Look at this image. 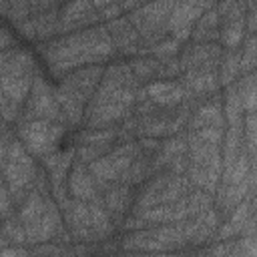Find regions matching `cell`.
Listing matches in <instances>:
<instances>
[{
  "instance_id": "cell-30",
  "label": "cell",
  "mask_w": 257,
  "mask_h": 257,
  "mask_svg": "<svg viewBox=\"0 0 257 257\" xmlns=\"http://www.w3.org/2000/svg\"><path fill=\"white\" fill-rule=\"evenodd\" d=\"M12 215H16V205H14V201H12L6 185L0 181V221L8 219Z\"/></svg>"
},
{
  "instance_id": "cell-17",
  "label": "cell",
  "mask_w": 257,
  "mask_h": 257,
  "mask_svg": "<svg viewBox=\"0 0 257 257\" xmlns=\"http://www.w3.org/2000/svg\"><path fill=\"white\" fill-rule=\"evenodd\" d=\"M203 126H217V128H225V116H223V94L221 90L211 94L209 98H205L203 102H199L189 118L187 131H195V128H203Z\"/></svg>"
},
{
  "instance_id": "cell-22",
  "label": "cell",
  "mask_w": 257,
  "mask_h": 257,
  "mask_svg": "<svg viewBox=\"0 0 257 257\" xmlns=\"http://www.w3.org/2000/svg\"><path fill=\"white\" fill-rule=\"evenodd\" d=\"M153 175H155L153 159L147 157V155H143V153H139V155L135 157V161L128 165V169L122 173V177L118 179V183H124V185H128V187L137 189V187H141V185H143L149 177H153Z\"/></svg>"
},
{
  "instance_id": "cell-24",
  "label": "cell",
  "mask_w": 257,
  "mask_h": 257,
  "mask_svg": "<svg viewBox=\"0 0 257 257\" xmlns=\"http://www.w3.org/2000/svg\"><path fill=\"white\" fill-rule=\"evenodd\" d=\"M26 245L24 225L16 215L0 221V249L4 247H22Z\"/></svg>"
},
{
  "instance_id": "cell-34",
  "label": "cell",
  "mask_w": 257,
  "mask_h": 257,
  "mask_svg": "<svg viewBox=\"0 0 257 257\" xmlns=\"http://www.w3.org/2000/svg\"><path fill=\"white\" fill-rule=\"evenodd\" d=\"M0 181H2V167H0Z\"/></svg>"
},
{
  "instance_id": "cell-29",
  "label": "cell",
  "mask_w": 257,
  "mask_h": 257,
  "mask_svg": "<svg viewBox=\"0 0 257 257\" xmlns=\"http://www.w3.org/2000/svg\"><path fill=\"white\" fill-rule=\"evenodd\" d=\"M100 22H110L118 16H122V10H120V2H92Z\"/></svg>"
},
{
  "instance_id": "cell-8",
  "label": "cell",
  "mask_w": 257,
  "mask_h": 257,
  "mask_svg": "<svg viewBox=\"0 0 257 257\" xmlns=\"http://www.w3.org/2000/svg\"><path fill=\"white\" fill-rule=\"evenodd\" d=\"M215 8L219 14L217 44L223 50L239 48L247 36V28H245L247 2H219V4H215Z\"/></svg>"
},
{
  "instance_id": "cell-14",
  "label": "cell",
  "mask_w": 257,
  "mask_h": 257,
  "mask_svg": "<svg viewBox=\"0 0 257 257\" xmlns=\"http://www.w3.org/2000/svg\"><path fill=\"white\" fill-rule=\"evenodd\" d=\"M135 193L137 189L124 185V183H112L104 193H102V203L106 213L110 215L112 225L116 227V231L120 233V225L124 221V217L133 211L135 205Z\"/></svg>"
},
{
  "instance_id": "cell-25",
  "label": "cell",
  "mask_w": 257,
  "mask_h": 257,
  "mask_svg": "<svg viewBox=\"0 0 257 257\" xmlns=\"http://www.w3.org/2000/svg\"><path fill=\"white\" fill-rule=\"evenodd\" d=\"M243 112H255V96H257V86H255V72L243 74L235 82Z\"/></svg>"
},
{
  "instance_id": "cell-11",
  "label": "cell",
  "mask_w": 257,
  "mask_h": 257,
  "mask_svg": "<svg viewBox=\"0 0 257 257\" xmlns=\"http://www.w3.org/2000/svg\"><path fill=\"white\" fill-rule=\"evenodd\" d=\"M223 52L225 50L217 42H185L177 60L181 72L195 68H211V66H219Z\"/></svg>"
},
{
  "instance_id": "cell-31",
  "label": "cell",
  "mask_w": 257,
  "mask_h": 257,
  "mask_svg": "<svg viewBox=\"0 0 257 257\" xmlns=\"http://www.w3.org/2000/svg\"><path fill=\"white\" fill-rule=\"evenodd\" d=\"M18 46V38L12 34V30L0 20V52L4 50H10V48H16Z\"/></svg>"
},
{
  "instance_id": "cell-4",
  "label": "cell",
  "mask_w": 257,
  "mask_h": 257,
  "mask_svg": "<svg viewBox=\"0 0 257 257\" xmlns=\"http://www.w3.org/2000/svg\"><path fill=\"white\" fill-rule=\"evenodd\" d=\"M14 135L38 163L70 141V128L52 120H18L14 124Z\"/></svg>"
},
{
  "instance_id": "cell-12",
  "label": "cell",
  "mask_w": 257,
  "mask_h": 257,
  "mask_svg": "<svg viewBox=\"0 0 257 257\" xmlns=\"http://www.w3.org/2000/svg\"><path fill=\"white\" fill-rule=\"evenodd\" d=\"M104 26L108 30L110 42H112L118 58H133V56H139L141 54L143 46H141L139 32L135 30V26L126 18V14H122L118 18L106 22Z\"/></svg>"
},
{
  "instance_id": "cell-26",
  "label": "cell",
  "mask_w": 257,
  "mask_h": 257,
  "mask_svg": "<svg viewBox=\"0 0 257 257\" xmlns=\"http://www.w3.org/2000/svg\"><path fill=\"white\" fill-rule=\"evenodd\" d=\"M185 203H187V217L195 219V217H199L201 213H205L207 209L213 207V195H209L205 191H199V189H193L185 197Z\"/></svg>"
},
{
  "instance_id": "cell-6",
  "label": "cell",
  "mask_w": 257,
  "mask_h": 257,
  "mask_svg": "<svg viewBox=\"0 0 257 257\" xmlns=\"http://www.w3.org/2000/svg\"><path fill=\"white\" fill-rule=\"evenodd\" d=\"M139 143L131 141V143H120L114 145L112 151H108L104 157L92 161L88 167V171L92 173V177L96 179L100 191L104 193L112 183H118V179L122 177V173L128 169V165L135 161V157L139 155Z\"/></svg>"
},
{
  "instance_id": "cell-3",
  "label": "cell",
  "mask_w": 257,
  "mask_h": 257,
  "mask_svg": "<svg viewBox=\"0 0 257 257\" xmlns=\"http://www.w3.org/2000/svg\"><path fill=\"white\" fill-rule=\"evenodd\" d=\"M42 74L32 50L16 46L0 52V116L12 128L22 114L34 78Z\"/></svg>"
},
{
  "instance_id": "cell-27",
  "label": "cell",
  "mask_w": 257,
  "mask_h": 257,
  "mask_svg": "<svg viewBox=\"0 0 257 257\" xmlns=\"http://www.w3.org/2000/svg\"><path fill=\"white\" fill-rule=\"evenodd\" d=\"M181 48H183V42H179V40H175V38L169 36V38L157 42L155 46H151L149 50H145V54L155 56L159 60H165V58H177L179 52H181Z\"/></svg>"
},
{
  "instance_id": "cell-16",
  "label": "cell",
  "mask_w": 257,
  "mask_h": 257,
  "mask_svg": "<svg viewBox=\"0 0 257 257\" xmlns=\"http://www.w3.org/2000/svg\"><path fill=\"white\" fill-rule=\"evenodd\" d=\"M66 187H68V197L70 199L84 201V203H88V201L96 199L98 195H102V191H100L96 179L92 177V173L88 171V167L82 165L76 159H74V163H72V167L68 171Z\"/></svg>"
},
{
  "instance_id": "cell-23",
  "label": "cell",
  "mask_w": 257,
  "mask_h": 257,
  "mask_svg": "<svg viewBox=\"0 0 257 257\" xmlns=\"http://www.w3.org/2000/svg\"><path fill=\"white\" fill-rule=\"evenodd\" d=\"M217 74H219V86L221 88L237 82V78L241 76V48L223 52L221 62L217 66Z\"/></svg>"
},
{
  "instance_id": "cell-33",
  "label": "cell",
  "mask_w": 257,
  "mask_h": 257,
  "mask_svg": "<svg viewBox=\"0 0 257 257\" xmlns=\"http://www.w3.org/2000/svg\"><path fill=\"white\" fill-rule=\"evenodd\" d=\"M64 257H74V255H72V251H70V253H66V255H64Z\"/></svg>"
},
{
  "instance_id": "cell-13",
  "label": "cell",
  "mask_w": 257,
  "mask_h": 257,
  "mask_svg": "<svg viewBox=\"0 0 257 257\" xmlns=\"http://www.w3.org/2000/svg\"><path fill=\"white\" fill-rule=\"evenodd\" d=\"M181 84L187 90V96L191 100L203 102L205 98H209L211 94L219 92V74H217V66L211 68H195V70H187L181 74Z\"/></svg>"
},
{
  "instance_id": "cell-19",
  "label": "cell",
  "mask_w": 257,
  "mask_h": 257,
  "mask_svg": "<svg viewBox=\"0 0 257 257\" xmlns=\"http://www.w3.org/2000/svg\"><path fill=\"white\" fill-rule=\"evenodd\" d=\"M217 36H219V14L215 2H211V6L197 18L189 42H217Z\"/></svg>"
},
{
  "instance_id": "cell-21",
  "label": "cell",
  "mask_w": 257,
  "mask_h": 257,
  "mask_svg": "<svg viewBox=\"0 0 257 257\" xmlns=\"http://www.w3.org/2000/svg\"><path fill=\"white\" fill-rule=\"evenodd\" d=\"M46 203H48V197L40 195L38 191L30 189L28 195L24 197V201L16 207V217L20 219L22 225H30L34 221H38L44 211H46Z\"/></svg>"
},
{
  "instance_id": "cell-1",
  "label": "cell",
  "mask_w": 257,
  "mask_h": 257,
  "mask_svg": "<svg viewBox=\"0 0 257 257\" xmlns=\"http://www.w3.org/2000/svg\"><path fill=\"white\" fill-rule=\"evenodd\" d=\"M141 84L131 72L126 58H114L104 66L102 78L86 102L82 128H106L118 126L133 116L137 102V90Z\"/></svg>"
},
{
  "instance_id": "cell-5",
  "label": "cell",
  "mask_w": 257,
  "mask_h": 257,
  "mask_svg": "<svg viewBox=\"0 0 257 257\" xmlns=\"http://www.w3.org/2000/svg\"><path fill=\"white\" fill-rule=\"evenodd\" d=\"M173 2H155V4H139L133 12L126 14V18L131 20V24L135 26V30L139 32L141 38V54H145V50H149L151 46H155L157 42L169 38V30H167V20L171 14Z\"/></svg>"
},
{
  "instance_id": "cell-15",
  "label": "cell",
  "mask_w": 257,
  "mask_h": 257,
  "mask_svg": "<svg viewBox=\"0 0 257 257\" xmlns=\"http://www.w3.org/2000/svg\"><path fill=\"white\" fill-rule=\"evenodd\" d=\"M145 94L149 100H153L159 108H177L183 102L189 100L185 86L181 80H155L143 86Z\"/></svg>"
},
{
  "instance_id": "cell-10",
  "label": "cell",
  "mask_w": 257,
  "mask_h": 257,
  "mask_svg": "<svg viewBox=\"0 0 257 257\" xmlns=\"http://www.w3.org/2000/svg\"><path fill=\"white\" fill-rule=\"evenodd\" d=\"M211 6V2H173L169 20H167V30L169 36L179 40V42H189L191 30L197 22V18Z\"/></svg>"
},
{
  "instance_id": "cell-28",
  "label": "cell",
  "mask_w": 257,
  "mask_h": 257,
  "mask_svg": "<svg viewBox=\"0 0 257 257\" xmlns=\"http://www.w3.org/2000/svg\"><path fill=\"white\" fill-rule=\"evenodd\" d=\"M0 16L8 18L12 24L18 22V20L30 18L32 16L30 2H22V0H16V2H0Z\"/></svg>"
},
{
  "instance_id": "cell-32",
  "label": "cell",
  "mask_w": 257,
  "mask_h": 257,
  "mask_svg": "<svg viewBox=\"0 0 257 257\" xmlns=\"http://www.w3.org/2000/svg\"><path fill=\"white\" fill-rule=\"evenodd\" d=\"M16 139L14 135V128H8L0 135V167H4L6 163V157H8V149H10V143Z\"/></svg>"
},
{
  "instance_id": "cell-7",
  "label": "cell",
  "mask_w": 257,
  "mask_h": 257,
  "mask_svg": "<svg viewBox=\"0 0 257 257\" xmlns=\"http://www.w3.org/2000/svg\"><path fill=\"white\" fill-rule=\"evenodd\" d=\"M20 120H52V122L66 124L64 114H62L56 94H54V84L46 82V78L42 74H38L30 86Z\"/></svg>"
},
{
  "instance_id": "cell-9",
  "label": "cell",
  "mask_w": 257,
  "mask_h": 257,
  "mask_svg": "<svg viewBox=\"0 0 257 257\" xmlns=\"http://www.w3.org/2000/svg\"><path fill=\"white\" fill-rule=\"evenodd\" d=\"M102 72H104L102 64L76 68V70L64 74L62 78H58L56 88L86 106V102L90 100V96L94 94V90H96V86H98V82L102 78Z\"/></svg>"
},
{
  "instance_id": "cell-20",
  "label": "cell",
  "mask_w": 257,
  "mask_h": 257,
  "mask_svg": "<svg viewBox=\"0 0 257 257\" xmlns=\"http://www.w3.org/2000/svg\"><path fill=\"white\" fill-rule=\"evenodd\" d=\"M128 66H131V72L133 76L137 78V82L141 86L149 84V82H155V80H161V66H163V60L155 58V56H149V54H143V56H133V58H126Z\"/></svg>"
},
{
  "instance_id": "cell-2",
  "label": "cell",
  "mask_w": 257,
  "mask_h": 257,
  "mask_svg": "<svg viewBox=\"0 0 257 257\" xmlns=\"http://www.w3.org/2000/svg\"><path fill=\"white\" fill-rule=\"evenodd\" d=\"M36 52L42 54L56 78H62L76 68L102 64L116 58V50L104 24L80 28L48 42H36Z\"/></svg>"
},
{
  "instance_id": "cell-18",
  "label": "cell",
  "mask_w": 257,
  "mask_h": 257,
  "mask_svg": "<svg viewBox=\"0 0 257 257\" xmlns=\"http://www.w3.org/2000/svg\"><path fill=\"white\" fill-rule=\"evenodd\" d=\"M88 217H90V229H92V235H94V241H102L116 231V227L112 225L110 221V215L106 213L104 209V203H102V195H98L96 199L88 201Z\"/></svg>"
}]
</instances>
